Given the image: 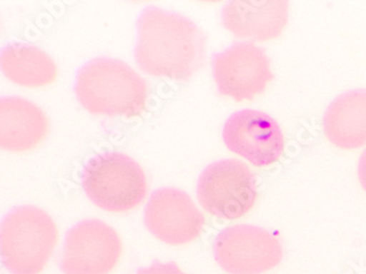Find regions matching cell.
<instances>
[{"instance_id":"cell-5","label":"cell","mask_w":366,"mask_h":274,"mask_svg":"<svg viewBox=\"0 0 366 274\" xmlns=\"http://www.w3.org/2000/svg\"><path fill=\"white\" fill-rule=\"evenodd\" d=\"M257 180L238 159H222L207 166L197 183V199L204 210L224 220L242 218L254 206Z\"/></svg>"},{"instance_id":"cell-15","label":"cell","mask_w":366,"mask_h":274,"mask_svg":"<svg viewBox=\"0 0 366 274\" xmlns=\"http://www.w3.org/2000/svg\"><path fill=\"white\" fill-rule=\"evenodd\" d=\"M137 274H186L175 263L154 261L150 267L140 268Z\"/></svg>"},{"instance_id":"cell-16","label":"cell","mask_w":366,"mask_h":274,"mask_svg":"<svg viewBox=\"0 0 366 274\" xmlns=\"http://www.w3.org/2000/svg\"><path fill=\"white\" fill-rule=\"evenodd\" d=\"M357 173H359V179L360 182H361L362 188L366 191V149L362 153L361 158H360Z\"/></svg>"},{"instance_id":"cell-8","label":"cell","mask_w":366,"mask_h":274,"mask_svg":"<svg viewBox=\"0 0 366 274\" xmlns=\"http://www.w3.org/2000/svg\"><path fill=\"white\" fill-rule=\"evenodd\" d=\"M212 75L220 95L236 101L253 100L274 78L271 63L254 43L237 42L212 56Z\"/></svg>"},{"instance_id":"cell-4","label":"cell","mask_w":366,"mask_h":274,"mask_svg":"<svg viewBox=\"0 0 366 274\" xmlns=\"http://www.w3.org/2000/svg\"><path fill=\"white\" fill-rule=\"evenodd\" d=\"M81 187L96 206L112 213L134 210L148 192L140 165L122 153H105L89 159L81 173Z\"/></svg>"},{"instance_id":"cell-10","label":"cell","mask_w":366,"mask_h":274,"mask_svg":"<svg viewBox=\"0 0 366 274\" xmlns=\"http://www.w3.org/2000/svg\"><path fill=\"white\" fill-rule=\"evenodd\" d=\"M222 137L229 151L257 167L273 165L283 154L284 135L269 114L244 109L227 120Z\"/></svg>"},{"instance_id":"cell-7","label":"cell","mask_w":366,"mask_h":274,"mask_svg":"<svg viewBox=\"0 0 366 274\" xmlns=\"http://www.w3.org/2000/svg\"><path fill=\"white\" fill-rule=\"evenodd\" d=\"M122 253L119 234L99 220L77 223L66 233L61 255L64 274H108Z\"/></svg>"},{"instance_id":"cell-2","label":"cell","mask_w":366,"mask_h":274,"mask_svg":"<svg viewBox=\"0 0 366 274\" xmlns=\"http://www.w3.org/2000/svg\"><path fill=\"white\" fill-rule=\"evenodd\" d=\"M75 95L84 109L97 116L134 118L144 111L148 85L132 67L100 57L76 73Z\"/></svg>"},{"instance_id":"cell-14","label":"cell","mask_w":366,"mask_h":274,"mask_svg":"<svg viewBox=\"0 0 366 274\" xmlns=\"http://www.w3.org/2000/svg\"><path fill=\"white\" fill-rule=\"evenodd\" d=\"M4 75L22 87L50 85L57 77L54 61L40 49L26 43H10L0 55Z\"/></svg>"},{"instance_id":"cell-1","label":"cell","mask_w":366,"mask_h":274,"mask_svg":"<svg viewBox=\"0 0 366 274\" xmlns=\"http://www.w3.org/2000/svg\"><path fill=\"white\" fill-rule=\"evenodd\" d=\"M137 29L134 57L145 73L185 81L204 66L206 36L187 18L150 6L139 16Z\"/></svg>"},{"instance_id":"cell-9","label":"cell","mask_w":366,"mask_h":274,"mask_svg":"<svg viewBox=\"0 0 366 274\" xmlns=\"http://www.w3.org/2000/svg\"><path fill=\"white\" fill-rule=\"evenodd\" d=\"M204 216L186 192L162 188L151 194L144 210L149 232L163 243L181 246L197 239L204 230Z\"/></svg>"},{"instance_id":"cell-12","label":"cell","mask_w":366,"mask_h":274,"mask_svg":"<svg viewBox=\"0 0 366 274\" xmlns=\"http://www.w3.org/2000/svg\"><path fill=\"white\" fill-rule=\"evenodd\" d=\"M49 130L46 114L36 104L19 97L0 100V146L26 151L42 142Z\"/></svg>"},{"instance_id":"cell-11","label":"cell","mask_w":366,"mask_h":274,"mask_svg":"<svg viewBox=\"0 0 366 274\" xmlns=\"http://www.w3.org/2000/svg\"><path fill=\"white\" fill-rule=\"evenodd\" d=\"M222 24L233 36L269 41L281 36L288 22V1H229L222 14Z\"/></svg>"},{"instance_id":"cell-6","label":"cell","mask_w":366,"mask_h":274,"mask_svg":"<svg viewBox=\"0 0 366 274\" xmlns=\"http://www.w3.org/2000/svg\"><path fill=\"white\" fill-rule=\"evenodd\" d=\"M214 257L229 274H261L283 258L277 237L253 225H234L222 230L214 243Z\"/></svg>"},{"instance_id":"cell-13","label":"cell","mask_w":366,"mask_h":274,"mask_svg":"<svg viewBox=\"0 0 366 274\" xmlns=\"http://www.w3.org/2000/svg\"><path fill=\"white\" fill-rule=\"evenodd\" d=\"M324 131L335 146L355 149L366 144V90L339 96L325 113Z\"/></svg>"},{"instance_id":"cell-3","label":"cell","mask_w":366,"mask_h":274,"mask_svg":"<svg viewBox=\"0 0 366 274\" xmlns=\"http://www.w3.org/2000/svg\"><path fill=\"white\" fill-rule=\"evenodd\" d=\"M59 230L48 213L24 206L1 222V261L11 274H40L56 246Z\"/></svg>"}]
</instances>
